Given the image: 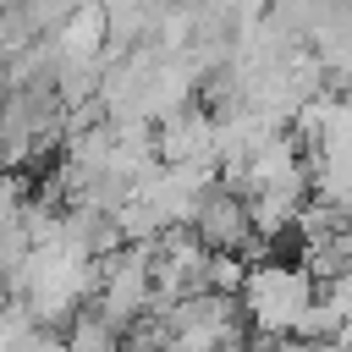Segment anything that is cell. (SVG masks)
<instances>
[{
	"mask_svg": "<svg viewBox=\"0 0 352 352\" xmlns=\"http://www.w3.org/2000/svg\"><path fill=\"white\" fill-rule=\"evenodd\" d=\"M242 297L264 330H302V319H308V280L292 270L264 264V270L242 275Z\"/></svg>",
	"mask_w": 352,
	"mask_h": 352,
	"instance_id": "1",
	"label": "cell"
},
{
	"mask_svg": "<svg viewBox=\"0 0 352 352\" xmlns=\"http://www.w3.org/2000/svg\"><path fill=\"white\" fill-rule=\"evenodd\" d=\"M192 231H198L204 248L236 253V248L253 236V209H248L236 192H204L198 209H192Z\"/></svg>",
	"mask_w": 352,
	"mask_h": 352,
	"instance_id": "2",
	"label": "cell"
},
{
	"mask_svg": "<svg viewBox=\"0 0 352 352\" xmlns=\"http://www.w3.org/2000/svg\"><path fill=\"white\" fill-rule=\"evenodd\" d=\"M66 352H121L116 324L94 308V314H72L66 319Z\"/></svg>",
	"mask_w": 352,
	"mask_h": 352,
	"instance_id": "3",
	"label": "cell"
}]
</instances>
